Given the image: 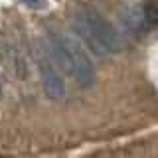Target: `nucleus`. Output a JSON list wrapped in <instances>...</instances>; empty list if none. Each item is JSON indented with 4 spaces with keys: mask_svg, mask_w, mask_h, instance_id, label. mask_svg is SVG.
<instances>
[{
    "mask_svg": "<svg viewBox=\"0 0 158 158\" xmlns=\"http://www.w3.org/2000/svg\"><path fill=\"white\" fill-rule=\"evenodd\" d=\"M75 16L81 20L83 24L89 28V32L93 34V38L103 46V49L109 53H118L123 49V40L117 34V30L109 24L107 18H103L97 10L93 8H81Z\"/></svg>",
    "mask_w": 158,
    "mask_h": 158,
    "instance_id": "1",
    "label": "nucleus"
},
{
    "mask_svg": "<svg viewBox=\"0 0 158 158\" xmlns=\"http://www.w3.org/2000/svg\"><path fill=\"white\" fill-rule=\"evenodd\" d=\"M36 61H38V71L42 77V87L44 93L49 99H61L65 95V81L61 77V71L53 63L52 56H49L48 44L38 42L36 44Z\"/></svg>",
    "mask_w": 158,
    "mask_h": 158,
    "instance_id": "2",
    "label": "nucleus"
},
{
    "mask_svg": "<svg viewBox=\"0 0 158 158\" xmlns=\"http://www.w3.org/2000/svg\"><path fill=\"white\" fill-rule=\"evenodd\" d=\"M63 42H65V48L69 52V57H71V65H73V77H75L79 87H93L95 83V67L91 63V57L87 56V52L81 48V44L77 40L63 36Z\"/></svg>",
    "mask_w": 158,
    "mask_h": 158,
    "instance_id": "3",
    "label": "nucleus"
},
{
    "mask_svg": "<svg viewBox=\"0 0 158 158\" xmlns=\"http://www.w3.org/2000/svg\"><path fill=\"white\" fill-rule=\"evenodd\" d=\"M123 22H125L127 30H131L132 34H146L150 28V24H148V20L144 16V12H142V6H131L127 8V12L123 14Z\"/></svg>",
    "mask_w": 158,
    "mask_h": 158,
    "instance_id": "4",
    "label": "nucleus"
},
{
    "mask_svg": "<svg viewBox=\"0 0 158 158\" xmlns=\"http://www.w3.org/2000/svg\"><path fill=\"white\" fill-rule=\"evenodd\" d=\"M73 30H75L77 38H79V40H83V42H85V46L91 49V52L95 53V56H99V57H105V56H107V52L103 49V46L97 42L95 38H93V34L89 32V28H87V26H85V24H83L77 16L73 18Z\"/></svg>",
    "mask_w": 158,
    "mask_h": 158,
    "instance_id": "5",
    "label": "nucleus"
},
{
    "mask_svg": "<svg viewBox=\"0 0 158 158\" xmlns=\"http://www.w3.org/2000/svg\"><path fill=\"white\" fill-rule=\"evenodd\" d=\"M142 12H144V16H146V20H148V24H150V28H154V26H156V18H158L154 0H150V2L142 4Z\"/></svg>",
    "mask_w": 158,
    "mask_h": 158,
    "instance_id": "6",
    "label": "nucleus"
},
{
    "mask_svg": "<svg viewBox=\"0 0 158 158\" xmlns=\"http://www.w3.org/2000/svg\"><path fill=\"white\" fill-rule=\"evenodd\" d=\"M20 2L28 8H42L44 4H46V0H20Z\"/></svg>",
    "mask_w": 158,
    "mask_h": 158,
    "instance_id": "7",
    "label": "nucleus"
},
{
    "mask_svg": "<svg viewBox=\"0 0 158 158\" xmlns=\"http://www.w3.org/2000/svg\"><path fill=\"white\" fill-rule=\"evenodd\" d=\"M0 93H2V87H0Z\"/></svg>",
    "mask_w": 158,
    "mask_h": 158,
    "instance_id": "8",
    "label": "nucleus"
}]
</instances>
